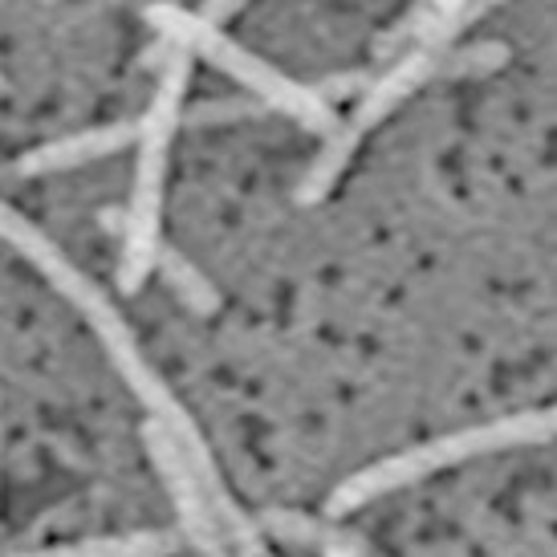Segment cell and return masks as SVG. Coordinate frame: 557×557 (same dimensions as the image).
Instances as JSON below:
<instances>
[{
    "mask_svg": "<svg viewBox=\"0 0 557 557\" xmlns=\"http://www.w3.org/2000/svg\"><path fill=\"white\" fill-rule=\"evenodd\" d=\"M151 62L163 65L159 90L151 107L143 114L139 135V163H135V180H131V200L123 212V257H119V289L123 294H139V285L156 273L159 261V216H163V175H168V151L175 131L184 123V94L191 78V53L175 46L156 41L147 53Z\"/></svg>",
    "mask_w": 557,
    "mask_h": 557,
    "instance_id": "obj_1",
    "label": "cell"
},
{
    "mask_svg": "<svg viewBox=\"0 0 557 557\" xmlns=\"http://www.w3.org/2000/svg\"><path fill=\"white\" fill-rule=\"evenodd\" d=\"M545 440H557V403L554 407H542V411H517V416H500L493 423H476V428H465V432L440 435V440H428L419 448H407L399 456H387V460L346 476L330 493V500H325V517L338 521V517H350L355 509L371 505L379 496L411 488V484L435 476L444 468H456L465 465V460L493 456V451L505 448L545 444Z\"/></svg>",
    "mask_w": 557,
    "mask_h": 557,
    "instance_id": "obj_2",
    "label": "cell"
},
{
    "mask_svg": "<svg viewBox=\"0 0 557 557\" xmlns=\"http://www.w3.org/2000/svg\"><path fill=\"white\" fill-rule=\"evenodd\" d=\"M147 25L159 33L163 46L187 49V53H200L212 65H220L228 78H236L245 90H252L269 110L277 114H289L301 126L310 131H322L330 135L338 126V114H334V102H325L318 86H301V82L285 78L281 70H273L269 62H261L257 53H248L245 46H236L233 37L224 33L200 13H187L171 0H159L147 9Z\"/></svg>",
    "mask_w": 557,
    "mask_h": 557,
    "instance_id": "obj_3",
    "label": "cell"
},
{
    "mask_svg": "<svg viewBox=\"0 0 557 557\" xmlns=\"http://www.w3.org/2000/svg\"><path fill=\"white\" fill-rule=\"evenodd\" d=\"M432 74H440V49L416 46V49H407V53H399V58L387 65V74H379V78H374L367 90L358 94L355 114H350L346 123H338L334 131H330V135H325L322 151H318V159L310 163V171L301 175V184H297L294 200L301 203V208H313V203H322L325 196L334 191V184H338V175L346 171L350 156L358 151L362 135H367L371 126L383 123L391 110L399 107L407 94H416L423 82L432 78Z\"/></svg>",
    "mask_w": 557,
    "mask_h": 557,
    "instance_id": "obj_4",
    "label": "cell"
},
{
    "mask_svg": "<svg viewBox=\"0 0 557 557\" xmlns=\"http://www.w3.org/2000/svg\"><path fill=\"white\" fill-rule=\"evenodd\" d=\"M143 444H147V456L156 460L159 476H163V484H168L171 505H175L180 525H184V537L196 545V554L200 557H236L233 542H228L224 525L216 521V512H212L208 496H203L200 476H196L191 460L184 456V448L175 444V435H171L159 419H147V423H143Z\"/></svg>",
    "mask_w": 557,
    "mask_h": 557,
    "instance_id": "obj_5",
    "label": "cell"
},
{
    "mask_svg": "<svg viewBox=\"0 0 557 557\" xmlns=\"http://www.w3.org/2000/svg\"><path fill=\"white\" fill-rule=\"evenodd\" d=\"M139 135H143V119L139 123L90 126V131L65 135V139H53L46 147H37V151H29V156H21L16 171L21 175H53V171L86 168V163H98V159L119 156L126 147H135Z\"/></svg>",
    "mask_w": 557,
    "mask_h": 557,
    "instance_id": "obj_6",
    "label": "cell"
},
{
    "mask_svg": "<svg viewBox=\"0 0 557 557\" xmlns=\"http://www.w3.org/2000/svg\"><path fill=\"white\" fill-rule=\"evenodd\" d=\"M465 4L468 0H423L419 9H411V16H403L395 29L379 37L374 53L395 62L403 46L444 49L451 41V33L465 25Z\"/></svg>",
    "mask_w": 557,
    "mask_h": 557,
    "instance_id": "obj_7",
    "label": "cell"
},
{
    "mask_svg": "<svg viewBox=\"0 0 557 557\" xmlns=\"http://www.w3.org/2000/svg\"><path fill=\"white\" fill-rule=\"evenodd\" d=\"M184 533L175 529H139L123 537H94V542L74 545H49V549H21L9 557H171L180 554Z\"/></svg>",
    "mask_w": 557,
    "mask_h": 557,
    "instance_id": "obj_8",
    "label": "cell"
},
{
    "mask_svg": "<svg viewBox=\"0 0 557 557\" xmlns=\"http://www.w3.org/2000/svg\"><path fill=\"white\" fill-rule=\"evenodd\" d=\"M257 525H261L264 537H277L285 545H310V549L358 542V533H350V529H338L334 521H318L310 512H294V509H264L257 517Z\"/></svg>",
    "mask_w": 557,
    "mask_h": 557,
    "instance_id": "obj_9",
    "label": "cell"
},
{
    "mask_svg": "<svg viewBox=\"0 0 557 557\" xmlns=\"http://www.w3.org/2000/svg\"><path fill=\"white\" fill-rule=\"evenodd\" d=\"M159 277H163V285H168L171 294L184 301L187 310H196V313H216L220 310V294H216V285L203 277L196 264L187 261L184 252H175L171 245L159 248Z\"/></svg>",
    "mask_w": 557,
    "mask_h": 557,
    "instance_id": "obj_10",
    "label": "cell"
},
{
    "mask_svg": "<svg viewBox=\"0 0 557 557\" xmlns=\"http://www.w3.org/2000/svg\"><path fill=\"white\" fill-rule=\"evenodd\" d=\"M505 62H509V49L496 46V41H480V46H465L448 58H440V74H488Z\"/></svg>",
    "mask_w": 557,
    "mask_h": 557,
    "instance_id": "obj_11",
    "label": "cell"
},
{
    "mask_svg": "<svg viewBox=\"0 0 557 557\" xmlns=\"http://www.w3.org/2000/svg\"><path fill=\"white\" fill-rule=\"evenodd\" d=\"M261 110H269L264 102H257V107H248V102H203V107L187 110L184 123L187 126H212V123H228V119H248V114H261Z\"/></svg>",
    "mask_w": 557,
    "mask_h": 557,
    "instance_id": "obj_12",
    "label": "cell"
},
{
    "mask_svg": "<svg viewBox=\"0 0 557 557\" xmlns=\"http://www.w3.org/2000/svg\"><path fill=\"white\" fill-rule=\"evenodd\" d=\"M367 86H371L367 70H350V74H334V78H325L318 90H322L325 102H338V98H358Z\"/></svg>",
    "mask_w": 557,
    "mask_h": 557,
    "instance_id": "obj_13",
    "label": "cell"
},
{
    "mask_svg": "<svg viewBox=\"0 0 557 557\" xmlns=\"http://www.w3.org/2000/svg\"><path fill=\"white\" fill-rule=\"evenodd\" d=\"M245 4L248 0H208V4H203V16H208L212 25H220L224 16H233L236 9H245Z\"/></svg>",
    "mask_w": 557,
    "mask_h": 557,
    "instance_id": "obj_14",
    "label": "cell"
},
{
    "mask_svg": "<svg viewBox=\"0 0 557 557\" xmlns=\"http://www.w3.org/2000/svg\"><path fill=\"white\" fill-rule=\"evenodd\" d=\"M367 549V542L358 537V542H342V545H330V549H322V557H358Z\"/></svg>",
    "mask_w": 557,
    "mask_h": 557,
    "instance_id": "obj_15",
    "label": "cell"
},
{
    "mask_svg": "<svg viewBox=\"0 0 557 557\" xmlns=\"http://www.w3.org/2000/svg\"><path fill=\"white\" fill-rule=\"evenodd\" d=\"M496 4H500V0H468V4H465V25H472L476 16H484L488 9H496Z\"/></svg>",
    "mask_w": 557,
    "mask_h": 557,
    "instance_id": "obj_16",
    "label": "cell"
},
{
    "mask_svg": "<svg viewBox=\"0 0 557 557\" xmlns=\"http://www.w3.org/2000/svg\"><path fill=\"white\" fill-rule=\"evenodd\" d=\"M0 86H4V78H0Z\"/></svg>",
    "mask_w": 557,
    "mask_h": 557,
    "instance_id": "obj_17",
    "label": "cell"
}]
</instances>
